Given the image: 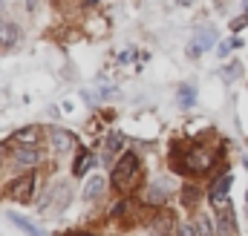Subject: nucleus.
I'll return each mask as SVG.
<instances>
[{"label":"nucleus","mask_w":248,"mask_h":236,"mask_svg":"<svg viewBox=\"0 0 248 236\" xmlns=\"http://www.w3.org/2000/svg\"><path fill=\"white\" fill-rule=\"evenodd\" d=\"M136 170H139V159H136V153H124L122 159L116 162V167H113V184L124 190V187L130 184V178L136 176Z\"/></svg>","instance_id":"f257e3e1"},{"label":"nucleus","mask_w":248,"mask_h":236,"mask_svg":"<svg viewBox=\"0 0 248 236\" xmlns=\"http://www.w3.org/2000/svg\"><path fill=\"white\" fill-rule=\"evenodd\" d=\"M66 205H69V187H66V184H52V190H49L46 199L41 202V210L52 216V213H61Z\"/></svg>","instance_id":"f03ea898"},{"label":"nucleus","mask_w":248,"mask_h":236,"mask_svg":"<svg viewBox=\"0 0 248 236\" xmlns=\"http://www.w3.org/2000/svg\"><path fill=\"white\" fill-rule=\"evenodd\" d=\"M147 231H150V236H170L176 231V216H173V210H156V213L150 216V222H147Z\"/></svg>","instance_id":"7ed1b4c3"},{"label":"nucleus","mask_w":248,"mask_h":236,"mask_svg":"<svg viewBox=\"0 0 248 236\" xmlns=\"http://www.w3.org/2000/svg\"><path fill=\"white\" fill-rule=\"evenodd\" d=\"M32 196H35V173H26L9 184V199L26 205V202H32Z\"/></svg>","instance_id":"20e7f679"},{"label":"nucleus","mask_w":248,"mask_h":236,"mask_svg":"<svg viewBox=\"0 0 248 236\" xmlns=\"http://www.w3.org/2000/svg\"><path fill=\"white\" fill-rule=\"evenodd\" d=\"M214 41H217V29H214V26H202V29L193 35V41L187 44V58H199Z\"/></svg>","instance_id":"39448f33"},{"label":"nucleus","mask_w":248,"mask_h":236,"mask_svg":"<svg viewBox=\"0 0 248 236\" xmlns=\"http://www.w3.org/2000/svg\"><path fill=\"white\" fill-rule=\"evenodd\" d=\"M179 164H185L187 173H205V170L211 167V153L202 150V147H193V150L185 153V159H182Z\"/></svg>","instance_id":"423d86ee"},{"label":"nucleus","mask_w":248,"mask_h":236,"mask_svg":"<svg viewBox=\"0 0 248 236\" xmlns=\"http://www.w3.org/2000/svg\"><path fill=\"white\" fill-rule=\"evenodd\" d=\"M217 236H237V219L231 205L217 207Z\"/></svg>","instance_id":"0eeeda50"},{"label":"nucleus","mask_w":248,"mask_h":236,"mask_svg":"<svg viewBox=\"0 0 248 236\" xmlns=\"http://www.w3.org/2000/svg\"><path fill=\"white\" fill-rule=\"evenodd\" d=\"M228 190H231V176H228V173H222V176L211 184V205H214V207L228 205Z\"/></svg>","instance_id":"6e6552de"},{"label":"nucleus","mask_w":248,"mask_h":236,"mask_svg":"<svg viewBox=\"0 0 248 236\" xmlns=\"http://www.w3.org/2000/svg\"><path fill=\"white\" fill-rule=\"evenodd\" d=\"M168 193H170V181H168V178H159V181H153V184L144 190V202L162 205V202L168 199Z\"/></svg>","instance_id":"1a4fd4ad"},{"label":"nucleus","mask_w":248,"mask_h":236,"mask_svg":"<svg viewBox=\"0 0 248 236\" xmlns=\"http://www.w3.org/2000/svg\"><path fill=\"white\" fill-rule=\"evenodd\" d=\"M17 38H20V35H17V26L0 17V49H9V46H15V44H17Z\"/></svg>","instance_id":"9d476101"},{"label":"nucleus","mask_w":248,"mask_h":236,"mask_svg":"<svg viewBox=\"0 0 248 236\" xmlns=\"http://www.w3.org/2000/svg\"><path fill=\"white\" fill-rule=\"evenodd\" d=\"M72 144H75V135H72L69 130H52V150H55V153L72 150Z\"/></svg>","instance_id":"9b49d317"},{"label":"nucleus","mask_w":248,"mask_h":236,"mask_svg":"<svg viewBox=\"0 0 248 236\" xmlns=\"http://www.w3.org/2000/svg\"><path fill=\"white\" fill-rule=\"evenodd\" d=\"M104 187H107V181H104V176H101V173H98V176H93L90 181H87V187H84V199H87V202L98 199V196L104 193Z\"/></svg>","instance_id":"f8f14e48"},{"label":"nucleus","mask_w":248,"mask_h":236,"mask_svg":"<svg viewBox=\"0 0 248 236\" xmlns=\"http://www.w3.org/2000/svg\"><path fill=\"white\" fill-rule=\"evenodd\" d=\"M35 138H38V130H35V127H26V130H17V133L12 135V141H15L17 147H35Z\"/></svg>","instance_id":"ddd939ff"},{"label":"nucleus","mask_w":248,"mask_h":236,"mask_svg":"<svg viewBox=\"0 0 248 236\" xmlns=\"http://www.w3.org/2000/svg\"><path fill=\"white\" fill-rule=\"evenodd\" d=\"M90 164H93V153H90V150H78L75 164H72V176H84V173L90 170Z\"/></svg>","instance_id":"4468645a"},{"label":"nucleus","mask_w":248,"mask_h":236,"mask_svg":"<svg viewBox=\"0 0 248 236\" xmlns=\"http://www.w3.org/2000/svg\"><path fill=\"white\" fill-rule=\"evenodd\" d=\"M15 156H17V162H20V164H26V167H32V164H38V162H41V153H38L35 147H17V153H15Z\"/></svg>","instance_id":"2eb2a0df"},{"label":"nucleus","mask_w":248,"mask_h":236,"mask_svg":"<svg viewBox=\"0 0 248 236\" xmlns=\"http://www.w3.org/2000/svg\"><path fill=\"white\" fill-rule=\"evenodd\" d=\"M176 101H179V107H193V104H196V87H193V84H182Z\"/></svg>","instance_id":"dca6fc26"},{"label":"nucleus","mask_w":248,"mask_h":236,"mask_svg":"<svg viewBox=\"0 0 248 236\" xmlns=\"http://www.w3.org/2000/svg\"><path fill=\"white\" fill-rule=\"evenodd\" d=\"M9 219H12V222H15V225H17V228H20L26 236H44V231H41V228H35L29 219H23V216H17V213H12Z\"/></svg>","instance_id":"f3484780"},{"label":"nucleus","mask_w":248,"mask_h":236,"mask_svg":"<svg viewBox=\"0 0 248 236\" xmlns=\"http://www.w3.org/2000/svg\"><path fill=\"white\" fill-rule=\"evenodd\" d=\"M240 75H243V63H240V60H231V63L222 69V81H225V84H234Z\"/></svg>","instance_id":"a211bd4d"},{"label":"nucleus","mask_w":248,"mask_h":236,"mask_svg":"<svg viewBox=\"0 0 248 236\" xmlns=\"http://www.w3.org/2000/svg\"><path fill=\"white\" fill-rule=\"evenodd\" d=\"M122 147H124V135L122 133H110V135H107V144H104V153L113 156V153H119Z\"/></svg>","instance_id":"6ab92c4d"},{"label":"nucleus","mask_w":248,"mask_h":236,"mask_svg":"<svg viewBox=\"0 0 248 236\" xmlns=\"http://www.w3.org/2000/svg\"><path fill=\"white\" fill-rule=\"evenodd\" d=\"M234 49H243V41H240V38L222 41V44H219V49H217V55H219V58H225V55H231Z\"/></svg>","instance_id":"aec40b11"},{"label":"nucleus","mask_w":248,"mask_h":236,"mask_svg":"<svg viewBox=\"0 0 248 236\" xmlns=\"http://www.w3.org/2000/svg\"><path fill=\"white\" fill-rule=\"evenodd\" d=\"M196 231H199V236H217V234H214V228H211V222H208L205 216H199V219H196Z\"/></svg>","instance_id":"412c9836"},{"label":"nucleus","mask_w":248,"mask_h":236,"mask_svg":"<svg viewBox=\"0 0 248 236\" xmlns=\"http://www.w3.org/2000/svg\"><path fill=\"white\" fill-rule=\"evenodd\" d=\"M196 199H199V190H196V187H187L185 193H182V202H185V205H193Z\"/></svg>","instance_id":"4be33fe9"},{"label":"nucleus","mask_w":248,"mask_h":236,"mask_svg":"<svg viewBox=\"0 0 248 236\" xmlns=\"http://www.w3.org/2000/svg\"><path fill=\"white\" fill-rule=\"evenodd\" d=\"M246 23H248V15H243V17H234V20H231V29H234V32H240Z\"/></svg>","instance_id":"5701e85b"},{"label":"nucleus","mask_w":248,"mask_h":236,"mask_svg":"<svg viewBox=\"0 0 248 236\" xmlns=\"http://www.w3.org/2000/svg\"><path fill=\"white\" fill-rule=\"evenodd\" d=\"M124 210H130V202H119V205H116V210H113V213H116V216H122Z\"/></svg>","instance_id":"b1692460"},{"label":"nucleus","mask_w":248,"mask_h":236,"mask_svg":"<svg viewBox=\"0 0 248 236\" xmlns=\"http://www.w3.org/2000/svg\"><path fill=\"white\" fill-rule=\"evenodd\" d=\"M182 236H199V231L193 225H187V228H182Z\"/></svg>","instance_id":"393cba45"},{"label":"nucleus","mask_w":248,"mask_h":236,"mask_svg":"<svg viewBox=\"0 0 248 236\" xmlns=\"http://www.w3.org/2000/svg\"><path fill=\"white\" fill-rule=\"evenodd\" d=\"M26 9H29V12H35V9H38V0H26Z\"/></svg>","instance_id":"a878e982"},{"label":"nucleus","mask_w":248,"mask_h":236,"mask_svg":"<svg viewBox=\"0 0 248 236\" xmlns=\"http://www.w3.org/2000/svg\"><path fill=\"white\" fill-rule=\"evenodd\" d=\"M6 153H9V147H6V144H3V141H0V162H3V159H6Z\"/></svg>","instance_id":"bb28decb"},{"label":"nucleus","mask_w":248,"mask_h":236,"mask_svg":"<svg viewBox=\"0 0 248 236\" xmlns=\"http://www.w3.org/2000/svg\"><path fill=\"white\" fill-rule=\"evenodd\" d=\"M179 6H193V0H176Z\"/></svg>","instance_id":"cd10ccee"},{"label":"nucleus","mask_w":248,"mask_h":236,"mask_svg":"<svg viewBox=\"0 0 248 236\" xmlns=\"http://www.w3.org/2000/svg\"><path fill=\"white\" fill-rule=\"evenodd\" d=\"M72 236H95V234H87V231H81V234H72Z\"/></svg>","instance_id":"c85d7f7f"},{"label":"nucleus","mask_w":248,"mask_h":236,"mask_svg":"<svg viewBox=\"0 0 248 236\" xmlns=\"http://www.w3.org/2000/svg\"><path fill=\"white\" fill-rule=\"evenodd\" d=\"M246 216H248V193H246Z\"/></svg>","instance_id":"c756f323"},{"label":"nucleus","mask_w":248,"mask_h":236,"mask_svg":"<svg viewBox=\"0 0 248 236\" xmlns=\"http://www.w3.org/2000/svg\"><path fill=\"white\" fill-rule=\"evenodd\" d=\"M246 15H248V0H246Z\"/></svg>","instance_id":"7c9ffc66"},{"label":"nucleus","mask_w":248,"mask_h":236,"mask_svg":"<svg viewBox=\"0 0 248 236\" xmlns=\"http://www.w3.org/2000/svg\"><path fill=\"white\" fill-rule=\"evenodd\" d=\"M90 3H98V0H90Z\"/></svg>","instance_id":"2f4dec72"}]
</instances>
